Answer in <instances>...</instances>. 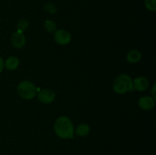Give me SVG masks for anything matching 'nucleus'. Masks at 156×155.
Masks as SVG:
<instances>
[{
  "mask_svg": "<svg viewBox=\"0 0 156 155\" xmlns=\"http://www.w3.org/2000/svg\"><path fill=\"white\" fill-rule=\"evenodd\" d=\"M55 133L62 139L73 138L74 127L71 119L67 116H60L56 120L54 125Z\"/></svg>",
  "mask_w": 156,
  "mask_h": 155,
  "instance_id": "1",
  "label": "nucleus"
},
{
  "mask_svg": "<svg viewBox=\"0 0 156 155\" xmlns=\"http://www.w3.org/2000/svg\"><path fill=\"white\" fill-rule=\"evenodd\" d=\"M121 155H123V154H121Z\"/></svg>",
  "mask_w": 156,
  "mask_h": 155,
  "instance_id": "18",
  "label": "nucleus"
},
{
  "mask_svg": "<svg viewBox=\"0 0 156 155\" xmlns=\"http://www.w3.org/2000/svg\"><path fill=\"white\" fill-rule=\"evenodd\" d=\"M141 58L142 55L140 53V52L136 50H131L126 55V60L129 63H136V62H140Z\"/></svg>",
  "mask_w": 156,
  "mask_h": 155,
  "instance_id": "10",
  "label": "nucleus"
},
{
  "mask_svg": "<svg viewBox=\"0 0 156 155\" xmlns=\"http://www.w3.org/2000/svg\"><path fill=\"white\" fill-rule=\"evenodd\" d=\"M146 8L150 12H155L156 10V0H145Z\"/></svg>",
  "mask_w": 156,
  "mask_h": 155,
  "instance_id": "15",
  "label": "nucleus"
},
{
  "mask_svg": "<svg viewBox=\"0 0 156 155\" xmlns=\"http://www.w3.org/2000/svg\"><path fill=\"white\" fill-rule=\"evenodd\" d=\"M29 23L27 20L25 19H21L18 21V24H17V27H18V30L17 31L21 32V33H24L27 28L28 27Z\"/></svg>",
  "mask_w": 156,
  "mask_h": 155,
  "instance_id": "13",
  "label": "nucleus"
},
{
  "mask_svg": "<svg viewBox=\"0 0 156 155\" xmlns=\"http://www.w3.org/2000/svg\"><path fill=\"white\" fill-rule=\"evenodd\" d=\"M44 9L46 12L48 13L51 14V15H55L57 12V9L56 6L51 2H47L44 5Z\"/></svg>",
  "mask_w": 156,
  "mask_h": 155,
  "instance_id": "14",
  "label": "nucleus"
},
{
  "mask_svg": "<svg viewBox=\"0 0 156 155\" xmlns=\"http://www.w3.org/2000/svg\"><path fill=\"white\" fill-rule=\"evenodd\" d=\"M155 84H154V85H153V87H152V98L154 99V100H155V98H156V96H155Z\"/></svg>",
  "mask_w": 156,
  "mask_h": 155,
  "instance_id": "17",
  "label": "nucleus"
},
{
  "mask_svg": "<svg viewBox=\"0 0 156 155\" xmlns=\"http://www.w3.org/2000/svg\"><path fill=\"white\" fill-rule=\"evenodd\" d=\"M44 28L48 33H54L56 30V24L52 20H47L44 22Z\"/></svg>",
  "mask_w": 156,
  "mask_h": 155,
  "instance_id": "12",
  "label": "nucleus"
},
{
  "mask_svg": "<svg viewBox=\"0 0 156 155\" xmlns=\"http://www.w3.org/2000/svg\"><path fill=\"white\" fill-rule=\"evenodd\" d=\"M18 65H19V60L15 56H10V57H9L4 63V66L9 71H13V70L16 69L18 67Z\"/></svg>",
  "mask_w": 156,
  "mask_h": 155,
  "instance_id": "9",
  "label": "nucleus"
},
{
  "mask_svg": "<svg viewBox=\"0 0 156 155\" xmlns=\"http://www.w3.org/2000/svg\"><path fill=\"white\" fill-rule=\"evenodd\" d=\"M138 104L141 109L144 110H150L155 106V100L150 96H144L140 97Z\"/></svg>",
  "mask_w": 156,
  "mask_h": 155,
  "instance_id": "7",
  "label": "nucleus"
},
{
  "mask_svg": "<svg viewBox=\"0 0 156 155\" xmlns=\"http://www.w3.org/2000/svg\"><path fill=\"white\" fill-rule=\"evenodd\" d=\"M17 91L21 97L25 100L33 99L37 94L36 87L29 81H23L18 84Z\"/></svg>",
  "mask_w": 156,
  "mask_h": 155,
  "instance_id": "3",
  "label": "nucleus"
},
{
  "mask_svg": "<svg viewBox=\"0 0 156 155\" xmlns=\"http://www.w3.org/2000/svg\"><path fill=\"white\" fill-rule=\"evenodd\" d=\"M3 68H4V61H3L2 58L0 56V72L2 71Z\"/></svg>",
  "mask_w": 156,
  "mask_h": 155,
  "instance_id": "16",
  "label": "nucleus"
},
{
  "mask_svg": "<svg viewBox=\"0 0 156 155\" xmlns=\"http://www.w3.org/2000/svg\"><path fill=\"white\" fill-rule=\"evenodd\" d=\"M113 89L114 92L120 94L134 91L133 80L128 74H120L116 78L113 84Z\"/></svg>",
  "mask_w": 156,
  "mask_h": 155,
  "instance_id": "2",
  "label": "nucleus"
},
{
  "mask_svg": "<svg viewBox=\"0 0 156 155\" xmlns=\"http://www.w3.org/2000/svg\"><path fill=\"white\" fill-rule=\"evenodd\" d=\"M134 90L138 91H144L149 88V81L145 77L136 78L133 80Z\"/></svg>",
  "mask_w": 156,
  "mask_h": 155,
  "instance_id": "8",
  "label": "nucleus"
},
{
  "mask_svg": "<svg viewBox=\"0 0 156 155\" xmlns=\"http://www.w3.org/2000/svg\"><path fill=\"white\" fill-rule=\"evenodd\" d=\"M11 41H12V45H13L15 48L20 49L22 48V47L25 45L26 39L24 35L23 34V33L15 31V33H12V36H11Z\"/></svg>",
  "mask_w": 156,
  "mask_h": 155,
  "instance_id": "6",
  "label": "nucleus"
},
{
  "mask_svg": "<svg viewBox=\"0 0 156 155\" xmlns=\"http://www.w3.org/2000/svg\"><path fill=\"white\" fill-rule=\"evenodd\" d=\"M90 132V127L88 124L86 123H81L79 126H77V129H76V135L81 137H85L89 134Z\"/></svg>",
  "mask_w": 156,
  "mask_h": 155,
  "instance_id": "11",
  "label": "nucleus"
},
{
  "mask_svg": "<svg viewBox=\"0 0 156 155\" xmlns=\"http://www.w3.org/2000/svg\"><path fill=\"white\" fill-rule=\"evenodd\" d=\"M37 97L40 102L45 104H49L54 101L56 94L50 89H43L39 91Z\"/></svg>",
  "mask_w": 156,
  "mask_h": 155,
  "instance_id": "5",
  "label": "nucleus"
},
{
  "mask_svg": "<svg viewBox=\"0 0 156 155\" xmlns=\"http://www.w3.org/2000/svg\"><path fill=\"white\" fill-rule=\"evenodd\" d=\"M54 40L59 45H67L71 41V34L64 29L56 30L54 32Z\"/></svg>",
  "mask_w": 156,
  "mask_h": 155,
  "instance_id": "4",
  "label": "nucleus"
}]
</instances>
